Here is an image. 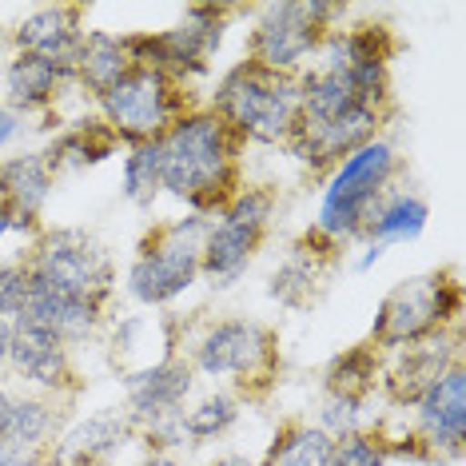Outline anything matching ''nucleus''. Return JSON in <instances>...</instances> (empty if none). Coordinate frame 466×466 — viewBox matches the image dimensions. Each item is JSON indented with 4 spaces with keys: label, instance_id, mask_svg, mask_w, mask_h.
I'll list each match as a JSON object with an SVG mask.
<instances>
[{
    "label": "nucleus",
    "instance_id": "obj_42",
    "mask_svg": "<svg viewBox=\"0 0 466 466\" xmlns=\"http://www.w3.org/2000/svg\"><path fill=\"white\" fill-rule=\"evenodd\" d=\"M13 236V224H8V216L5 211H0V251H5V239Z\"/></svg>",
    "mask_w": 466,
    "mask_h": 466
},
{
    "label": "nucleus",
    "instance_id": "obj_30",
    "mask_svg": "<svg viewBox=\"0 0 466 466\" xmlns=\"http://www.w3.org/2000/svg\"><path fill=\"white\" fill-rule=\"evenodd\" d=\"M124 199L136 208H152L164 196V152L160 140L152 144H136L124 156V172H120Z\"/></svg>",
    "mask_w": 466,
    "mask_h": 466
},
{
    "label": "nucleus",
    "instance_id": "obj_12",
    "mask_svg": "<svg viewBox=\"0 0 466 466\" xmlns=\"http://www.w3.org/2000/svg\"><path fill=\"white\" fill-rule=\"evenodd\" d=\"M410 410V434L422 442L427 459H459L466 442V367H447Z\"/></svg>",
    "mask_w": 466,
    "mask_h": 466
},
{
    "label": "nucleus",
    "instance_id": "obj_10",
    "mask_svg": "<svg viewBox=\"0 0 466 466\" xmlns=\"http://www.w3.org/2000/svg\"><path fill=\"white\" fill-rule=\"evenodd\" d=\"M187 363L211 383L248 390L256 383H271V375L279 370V343L271 327L259 319H216L192 339Z\"/></svg>",
    "mask_w": 466,
    "mask_h": 466
},
{
    "label": "nucleus",
    "instance_id": "obj_11",
    "mask_svg": "<svg viewBox=\"0 0 466 466\" xmlns=\"http://www.w3.org/2000/svg\"><path fill=\"white\" fill-rule=\"evenodd\" d=\"M96 108H100V120L108 124V132L116 136V140L136 147V144L164 140V132L172 128L192 104H187L179 84H172L167 76H160V72H152V68L132 65L96 100Z\"/></svg>",
    "mask_w": 466,
    "mask_h": 466
},
{
    "label": "nucleus",
    "instance_id": "obj_6",
    "mask_svg": "<svg viewBox=\"0 0 466 466\" xmlns=\"http://www.w3.org/2000/svg\"><path fill=\"white\" fill-rule=\"evenodd\" d=\"M347 5L331 0H279L263 5L248 33V60L279 76H299L315 60L323 36L343 28Z\"/></svg>",
    "mask_w": 466,
    "mask_h": 466
},
{
    "label": "nucleus",
    "instance_id": "obj_35",
    "mask_svg": "<svg viewBox=\"0 0 466 466\" xmlns=\"http://www.w3.org/2000/svg\"><path fill=\"white\" fill-rule=\"evenodd\" d=\"M0 466H52L48 447H13L0 451Z\"/></svg>",
    "mask_w": 466,
    "mask_h": 466
},
{
    "label": "nucleus",
    "instance_id": "obj_16",
    "mask_svg": "<svg viewBox=\"0 0 466 466\" xmlns=\"http://www.w3.org/2000/svg\"><path fill=\"white\" fill-rule=\"evenodd\" d=\"M52 187H56V172L48 167L45 152H16L0 160V211L13 224V236L36 239L40 216H45Z\"/></svg>",
    "mask_w": 466,
    "mask_h": 466
},
{
    "label": "nucleus",
    "instance_id": "obj_14",
    "mask_svg": "<svg viewBox=\"0 0 466 466\" xmlns=\"http://www.w3.org/2000/svg\"><path fill=\"white\" fill-rule=\"evenodd\" d=\"M8 375L20 379L25 390L33 395H65L76 383V367H72V347L65 339L36 323L16 319L13 323V355H8Z\"/></svg>",
    "mask_w": 466,
    "mask_h": 466
},
{
    "label": "nucleus",
    "instance_id": "obj_32",
    "mask_svg": "<svg viewBox=\"0 0 466 466\" xmlns=\"http://www.w3.org/2000/svg\"><path fill=\"white\" fill-rule=\"evenodd\" d=\"M363 407H367V402H359V399L323 395V407H319V419H315V427L327 431L335 442L347 439V434H359V431H367Z\"/></svg>",
    "mask_w": 466,
    "mask_h": 466
},
{
    "label": "nucleus",
    "instance_id": "obj_24",
    "mask_svg": "<svg viewBox=\"0 0 466 466\" xmlns=\"http://www.w3.org/2000/svg\"><path fill=\"white\" fill-rule=\"evenodd\" d=\"M128 68H132V56H128V45H124V36L104 33V28H88L84 40H80L72 80H76V88H84L92 100H100L104 92H108Z\"/></svg>",
    "mask_w": 466,
    "mask_h": 466
},
{
    "label": "nucleus",
    "instance_id": "obj_37",
    "mask_svg": "<svg viewBox=\"0 0 466 466\" xmlns=\"http://www.w3.org/2000/svg\"><path fill=\"white\" fill-rule=\"evenodd\" d=\"M8 355H13V319L0 315V375H8Z\"/></svg>",
    "mask_w": 466,
    "mask_h": 466
},
{
    "label": "nucleus",
    "instance_id": "obj_26",
    "mask_svg": "<svg viewBox=\"0 0 466 466\" xmlns=\"http://www.w3.org/2000/svg\"><path fill=\"white\" fill-rule=\"evenodd\" d=\"M335 259V251H311L307 243L299 239L291 248V256L271 271L268 279V295L283 307H307L319 295V283H323V268Z\"/></svg>",
    "mask_w": 466,
    "mask_h": 466
},
{
    "label": "nucleus",
    "instance_id": "obj_21",
    "mask_svg": "<svg viewBox=\"0 0 466 466\" xmlns=\"http://www.w3.org/2000/svg\"><path fill=\"white\" fill-rule=\"evenodd\" d=\"M263 236L231 224L224 216H211L204 243H199V275H208L211 288H231L248 275L251 259H256Z\"/></svg>",
    "mask_w": 466,
    "mask_h": 466
},
{
    "label": "nucleus",
    "instance_id": "obj_39",
    "mask_svg": "<svg viewBox=\"0 0 466 466\" xmlns=\"http://www.w3.org/2000/svg\"><path fill=\"white\" fill-rule=\"evenodd\" d=\"M140 466H184V462H179V459H176V454H164V451H152V454H147V459H144Z\"/></svg>",
    "mask_w": 466,
    "mask_h": 466
},
{
    "label": "nucleus",
    "instance_id": "obj_5",
    "mask_svg": "<svg viewBox=\"0 0 466 466\" xmlns=\"http://www.w3.org/2000/svg\"><path fill=\"white\" fill-rule=\"evenodd\" d=\"M459 315H462L459 279L451 271H427V275H415V279L395 283L383 295L367 343L379 355H390V351H402V347H415L431 335L454 331Z\"/></svg>",
    "mask_w": 466,
    "mask_h": 466
},
{
    "label": "nucleus",
    "instance_id": "obj_28",
    "mask_svg": "<svg viewBox=\"0 0 466 466\" xmlns=\"http://www.w3.org/2000/svg\"><path fill=\"white\" fill-rule=\"evenodd\" d=\"M379 370H383V355H379L370 343L347 347V351L335 355L331 367H327L323 390H327V395H339V399L367 402L379 390Z\"/></svg>",
    "mask_w": 466,
    "mask_h": 466
},
{
    "label": "nucleus",
    "instance_id": "obj_33",
    "mask_svg": "<svg viewBox=\"0 0 466 466\" xmlns=\"http://www.w3.org/2000/svg\"><path fill=\"white\" fill-rule=\"evenodd\" d=\"M387 447L379 431H359L335 442L331 451V466H387Z\"/></svg>",
    "mask_w": 466,
    "mask_h": 466
},
{
    "label": "nucleus",
    "instance_id": "obj_25",
    "mask_svg": "<svg viewBox=\"0 0 466 466\" xmlns=\"http://www.w3.org/2000/svg\"><path fill=\"white\" fill-rule=\"evenodd\" d=\"M431 208L427 199L407 192V187H390V192L379 199L375 211L367 216L363 239L379 243V248H395V243H415L422 231H427Z\"/></svg>",
    "mask_w": 466,
    "mask_h": 466
},
{
    "label": "nucleus",
    "instance_id": "obj_4",
    "mask_svg": "<svg viewBox=\"0 0 466 466\" xmlns=\"http://www.w3.org/2000/svg\"><path fill=\"white\" fill-rule=\"evenodd\" d=\"M208 231V216H179L152 228L140 239L124 271V291L140 307H167L184 299L199 279V243Z\"/></svg>",
    "mask_w": 466,
    "mask_h": 466
},
{
    "label": "nucleus",
    "instance_id": "obj_27",
    "mask_svg": "<svg viewBox=\"0 0 466 466\" xmlns=\"http://www.w3.org/2000/svg\"><path fill=\"white\" fill-rule=\"evenodd\" d=\"M243 415V402L236 390H211V395L196 399L184 407L179 415V431H184V447H204V442H216L236 427Z\"/></svg>",
    "mask_w": 466,
    "mask_h": 466
},
{
    "label": "nucleus",
    "instance_id": "obj_17",
    "mask_svg": "<svg viewBox=\"0 0 466 466\" xmlns=\"http://www.w3.org/2000/svg\"><path fill=\"white\" fill-rule=\"evenodd\" d=\"M13 52H28L48 65L65 68L72 76L76 68V52L84 40V8L80 5H40L28 16H20L13 28Z\"/></svg>",
    "mask_w": 466,
    "mask_h": 466
},
{
    "label": "nucleus",
    "instance_id": "obj_34",
    "mask_svg": "<svg viewBox=\"0 0 466 466\" xmlns=\"http://www.w3.org/2000/svg\"><path fill=\"white\" fill-rule=\"evenodd\" d=\"M28 307V268L25 259H13V263H0V315L5 319H20Z\"/></svg>",
    "mask_w": 466,
    "mask_h": 466
},
{
    "label": "nucleus",
    "instance_id": "obj_19",
    "mask_svg": "<svg viewBox=\"0 0 466 466\" xmlns=\"http://www.w3.org/2000/svg\"><path fill=\"white\" fill-rule=\"evenodd\" d=\"M65 88H76V80L65 68L48 65L40 56H28V52H13L0 65V100L25 124L33 116H48L60 104V96H65Z\"/></svg>",
    "mask_w": 466,
    "mask_h": 466
},
{
    "label": "nucleus",
    "instance_id": "obj_38",
    "mask_svg": "<svg viewBox=\"0 0 466 466\" xmlns=\"http://www.w3.org/2000/svg\"><path fill=\"white\" fill-rule=\"evenodd\" d=\"M383 256H387V248H379V243H367L363 256L355 259V271H370L375 263H383Z\"/></svg>",
    "mask_w": 466,
    "mask_h": 466
},
{
    "label": "nucleus",
    "instance_id": "obj_40",
    "mask_svg": "<svg viewBox=\"0 0 466 466\" xmlns=\"http://www.w3.org/2000/svg\"><path fill=\"white\" fill-rule=\"evenodd\" d=\"M208 466H251V459H243V454H219V459Z\"/></svg>",
    "mask_w": 466,
    "mask_h": 466
},
{
    "label": "nucleus",
    "instance_id": "obj_2",
    "mask_svg": "<svg viewBox=\"0 0 466 466\" xmlns=\"http://www.w3.org/2000/svg\"><path fill=\"white\" fill-rule=\"evenodd\" d=\"M208 108L228 124L239 144H288L299 124V76H279L239 60L219 76Z\"/></svg>",
    "mask_w": 466,
    "mask_h": 466
},
{
    "label": "nucleus",
    "instance_id": "obj_31",
    "mask_svg": "<svg viewBox=\"0 0 466 466\" xmlns=\"http://www.w3.org/2000/svg\"><path fill=\"white\" fill-rule=\"evenodd\" d=\"M275 211H279V196H275V187H268V184H243L239 192L224 204L219 216L231 219V224H239V228H248V231L268 236Z\"/></svg>",
    "mask_w": 466,
    "mask_h": 466
},
{
    "label": "nucleus",
    "instance_id": "obj_9",
    "mask_svg": "<svg viewBox=\"0 0 466 466\" xmlns=\"http://www.w3.org/2000/svg\"><path fill=\"white\" fill-rule=\"evenodd\" d=\"M28 279L45 283L52 291L80 295L100 307H108L116 291V263L104 251L100 239H92L80 228H48L28 243L25 256Z\"/></svg>",
    "mask_w": 466,
    "mask_h": 466
},
{
    "label": "nucleus",
    "instance_id": "obj_36",
    "mask_svg": "<svg viewBox=\"0 0 466 466\" xmlns=\"http://www.w3.org/2000/svg\"><path fill=\"white\" fill-rule=\"evenodd\" d=\"M25 128H28V124L20 120V116L8 108L5 100H0V152H8V147H13L20 136H25Z\"/></svg>",
    "mask_w": 466,
    "mask_h": 466
},
{
    "label": "nucleus",
    "instance_id": "obj_1",
    "mask_svg": "<svg viewBox=\"0 0 466 466\" xmlns=\"http://www.w3.org/2000/svg\"><path fill=\"white\" fill-rule=\"evenodd\" d=\"M164 152V196L184 204L192 216H219L243 187L239 152L243 144L211 108H187L160 140Z\"/></svg>",
    "mask_w": 466,
    "mask_h": 466
},
{
    "label": "nucleus",
    "instance_id": "obj_8",
    "mask_svg": "<svg viewBox=\"0 0 466 466\" xmlns=\"http://www.w3.org/2000/svg\"><path fill=\"white\" fill-rule=\"evenodd\" d=\"M192 390H196V370L176 351L124 375V410L136 422V434H144L152 451L172 454L184 447L179 415L192 402Z\"/></svg>",
    "mask_w": 466,
    "mask_h": 466
},
{
    "label": "nucleus",
    "instance_id": "obj_18",
    "mask_svg": "<svg viewBox=\"0 0 466 466\" xmlns=\"http://www.w3.org/2000/svg\"><path fill=\"white\" fill-rule=\"evenodd\" d=\"M136 439V422L124 407H104L96 415L72 422L48 447L52 466H104Z\"/></svg>",
    "mask_w": 466,
    "mask_h": 466
},
{
    "label": "nucleus",
    "instance_id": "obj_29",
    "mask_svg": "<svg viewBox=\"0 0 466 466\" xmlns=\"http://www.w3.org/2000/svg\"><path fill=\"white\" fill-rule=\"evenodd\" d=\"M335 439L315 422H288L279 427L259 466H331Z\"/></svg>",
    "mask_w": 466,
    "mask_h": 466
},
{
    "label": "nucleus",
    "instance_id": "obj_23",
    "mask_svg": "<svg viewBox=\"0 0 466 466\" xmlns=\"http://www.w3.org/2000/svg\"><path fill=\"white\" fill-rule=\"evenodd\" d=\"M120 147V140L108 132V124L100 116H84V120H72L68 128H60L52 136V144L45 147V160L52 172H84L92 164H104L108 156Z\"/></svg>",
    "mask_w": 466,
    "mask_h": 466
},
{
    "label": "nucleus",
    "instance_id": "obj_13",
    "mask_svg": "<svg viewBox=\"0 0 466 466\" xmlns=\"http://www.w3.org/2000/svg\"><path fill=\"white\" fill-rule=\"evenodd\" d=\"M383 120H387V112H379V108H351V112L335 116V120H315V124L299 120L291 140L283 147H288L303 167L327 176L343 156H351L355 147L383 136Z\"/></svg>",
    "mask_w": 466,
    "mask_h": 466
},
{
    "label": "nucleus",
    "instance_id": "obj_7",
    "mask_svg": "<svg viewBox=\"0 0 466 466\" xmlns=\"http://www.w3.org/2000/svg\"><path fill=\"white\" fill-rule=\"evenodd\" d=\"M231 8L224 5H192L184 16L164 33H132L124 36L136 68H152L179 88L211 68V56L224 45Z\"/></svg>",
    "mask_w": 466,
    "mask_h": 466
},
{
    "label": "nucleus",
    "instance_id": "obj_3",
    "mask_svg": "<svg viewBox=\"0 0 466 466\" xmlns=\"http://www.w3.org/2000/svg\"><path fill=\"white\" fill-rule=\"evenodd\" d=\"M395 176H399V147L387 136H375L370 144L355 147L351 156H343L327 172L311 231L323 236L327 243H335V248L363 239L367 216L390 192Z\"/></svg>",
    "mask_w": 466,
    "mask_h": 466
},
{
    "label": "nucleus",
    "instance_id": "obj_15",
    "mask_svg": "<svg viewBox=\"0 0 466 466\" xmlns=\"http://www.w3.org/2000/svg\"><path fill=\"white\" fill-rule=\"evenodd\" d=\"M459 343L462 339H459V327H454V331L431 335V339H422V343H415V347L390 351V363L379 370V390L387 395V402H395V407H415L442 370L462 363Z\"/></svg>",
    "mask_w": 466,
    "mask_h": 466
},
{
    "label": "nucleus",
    "instance_id": "obj_20",
    "mask_svg": "<svg viewBox=\"0 0 466 466\" xmlns=\"http://www.w3.org/2000/svg\"><path fill=\"white\" fill-rule=\"evenodd\" d=\"M20 319L45 327V331H52L56 339H65L68 347H80V343H88V339L100 335L104 307L92 303V299H80V295L52 291L45 283L28 279V307Z\"/></svg>",
    "mask_w": 466,
    "mask_h": 466
},
{
    "label": "nucleus",
    "instance_id": "obj_22",
    "mask_svg": "<svg viewBox=\"0 0 466 466\" xmlns=\"http://www.w3.org/2000/svg\"><path fill=\"white\" fill-rule=\"evenodd\" d=\"M60 431L56 402L33 390H13L0 383V451L13 447H52Z\"/></svg>",
    "mask_w": 466,
    "mask_h": 466
},
{
    "label": "nucleus",
    "instance_id": "obj_41",
    "mask_svg": "<svg viewBox=\"0 0 466 466\" xmlns=\"http://www.w3.org/2000/svg\"><path fill=\"white\" fill-rule=\"evenodd\" d=\"M8 56H13V33H8V28H0V65H5Z\"/></svg>",
    "mask_w": 466,
    "mask_h": 466
}]
</instances>
